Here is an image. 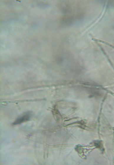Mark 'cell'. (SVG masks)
<instances>
[{
    "label": "cell",
    "instance_id": "6da1fadb",
    "mask_svg": "<svg viewBox=\"0 0 114 165\" xmlns=\"http://www.w3.org/2000/svg\"><path fill=\"white\" fill-rule=\"evenodd\" d=\"M30 118V114L29 113H26L25 114L22 115V116L18 117L14 123L13 125H18L22 123L28 121Z\"/></svg>",
    "mask_w": 114,
    "mask_h": 165
}]
</instances>
